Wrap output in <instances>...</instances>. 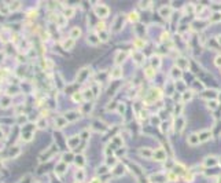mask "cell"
<instances>
[{
  "mask_svg": "<svg viewBox=\"0 0 221 183\" xmlns=\"http://www.w3.org/2000/svg\"><path fill=\"white\" fill-rule=\"evenodd\" d=\"M220 183H221V179H220Z\"/></svg>",
  "mask_w": 221,
  "mask_h": 183,
  "instance_id": "816d5d0a",
  "label": "cell"
},
{
  "mask_svg": "<svg viewBox=\"0 0 221 183\" xmlns=\"http://www.w3.org/2000/svg\"><path fill=\"white\" fill-rule=\"evenodd\" d=\"M82 138H88V132H87V131H84V132H82Z\"/></svg>",
  "mask_w": 221,
  "mask_h": 183,
  "instance_id": "f907efd6",
  "label": "cell"
},
{
  "mask_svg": "<svg viewBox=\"0 0 221 183\" xmlns=\"http://www.w3.org/2000/svg\"><path fill=\"white\" fill-rule=\"evenodd\" d=\"M74 161H76V164L80 165V167H82V165H84V158H82V156H81V154H80V156H76V157H74Z\"/></svg>",
  "mask_w": 221,
  "mask_h": 183,
  "instance_id": "1f68e13d",
  "label": "cell"
},
{
  "mask_svg": "<svg viewBox=\"0 0 221 183\" xmlns=\"http://www.w3.org/2000/svg\"><path fill=\"white\" fill-rule=\"evenodd\" d=\"M113 142H115V143L118 145V147H121V146H122V145H124V142H122V141H121V139H119L118 136H115V138H114V139H113Z\"/></svg>",
  "mask_w": 221,
  "mask_h": 183,
  "instance_id": "ee69618b",
  "label": "cell"
},
{
  "mask_svg": "<svg viewBox=\"0 0 221 183\" xmlns=\"http://www.w3.org/2000/svg\"><path fill=\"white\" fill-rule=\"evenodd\" d=\"M91 183H100V179H98V178H94Z\"/></svg>",
  "mask_w": 221,
  "mask_h": 183,
  "instance_id": "c3c4849f",
  "label": "cell"
},
{
  "mask_svg": "<svg viewBox=\"0 0 221 183\" xmlns=\"http://www.w3.org/2000/svg\"><path fill=\"white\" fill-rule=\"evenodd\" d=\"M73 14H74V8H71V7L65 8V11H63V17H66V18L73 17Z\"/></svg>",
  "mask_w": 221,
  "mask_h": 183,
  "instance_id": "f1b7e54d",
  "label": "cell"
},
{
  "mask_svg": "<svg viewBox=\"0 0 221 183\" xmlns=\"http://www.w3.org/2000/svg\"><path fill=\"white\" fill-rule=\"evenodd\" d=\"M79 142H80V136H73V138H69V139H67V145L70 146L71 149L76 147V146L79 145Z\"/></svg>",
  "mask_w": 221,
  "mask_h": 183,
  "instance_id": "44dd1931",
  "label": "cell"
},
{
  "mask_svg": "<svg viewBox=\"0 0 221 183\" xmlns=\"http://www.w3.org/2000/svg\"><path fill=\"white\" fill-rule=\"evenodd\" d=\"M159 14H161V17H162V18H166V19H169V18H170V15H172V8L164 6V7L159 8Z\"/></svg>",
  "mask_w": 221,
  "mask_h": 183,
  "instance_id": "30bf717a",
  "label": "cell"
},
{
  "mask_svg": "<svg viewBox=\"0 0 221 183\" xmlns=\"http://www.w3.org/2000/svg\"><path fill=\"white\" fill-rule=\"evenodd\" d=\"M124 111H125V106L119 103V105H118V113H124Z\"/></svg>",
  "mask_w": 221,
  "mask_h": 183,
  "instance_id": "bcb514c9",
  "label": "cell"
},
{
  "mask_svg": "<svg viewBox=\"0 0 221 183\" xmlns=\"http://www.w3.org/2000/svg\"><path fill=\"white\" fill-rule=\"evenodd\" d=\"M82 96H84V101H85V102H87L88 99H92V98H94V95H92V91H91V90H88L87 92H84Z\"/></svg>",
  "mask_w": 221,
  "mask_h": 183,
  "instance_id": "d6a6232c",
  "label": "cell"
},
{
  "mask_svg": "<svg viewBox=\"0 0 221 183\" xmlns=\"http://www.w3.org/2000/svg\"><path fill=\"white\" fill-rule=\"evenodd\" d=\"M88 43H91L92 46H98V44L100 43V39H99L98 34H94V33H92V34L88 36Z\"/></svg>",
  "mask_w": 221,
  "mask_h": 183,
  "instance_id": "ac0fdd59",
  "label": "cell"
},
{
  "mask_svg": "<svg viewBox=\"0 0 221 183\" xmlns=\"http://www.w3.org/2000/svg\"><path fill=\"white\" fill-rule=\"evenodd\" d=\"M207 106H209V109H216V107L218 106V102H217V101H209Z\"/></svg>",
  "mask_w": 221,
  "mask_h": 183,
  "instance_id": "8d00e7d4",
  "label": "cell"
},
{
  "mask_svg": "<svg viewBox=\"0 0 221 183\" xmlns=\"http://www.w3.org/2000/svg\"><path fill=\"white\" fill-rule=\"evenodd\" d=\"M135 46H136V48H143L144 47V41L140 39H136L135 40Z\"/></svg>",
  "mask_w": 221,
  "mask_h": 183,
  "instance_id": "836d02e7",
  "label": "cell"
},
{
  "mask_svg": "<svg viewBox=\"0 0 221 183\" xmlns=\"http://www.w3.org/2000/svg\"><path fill=\"white\" fill-rule=\"evenodd\" d=\"M65 171H66V164H65V162H61V164L56 167V169H55V172L58 174V175H62Z\"/></svg>",
  "mask_w": 221,
  "mask_h": 183,
  "instance_id": "83f0119b",
  "label": "cell"
},
{
  "mask_svg": "<svg viewBox=\"0 0 221 183\" xmlns=\"http://www.w3.org/2000/svg\"><path fill=\"white\" fill-rule=\"evenodd\" d=\"M212 131H209V129H205V131H202V132H199L198 136H199V142H207V141H210L212 139Z\"/></svg>",
  "mask_w": 221,
  "mask_h": 183,
  "instance_id": "5b68a950",
  "label": "cell"
},
{
  "mask_svg": "<svg viewBox=\"0 0 221 183\" xmlns=\"http://www.w3.org/2000/svg\"><path fill=\"white\" fill-rule=\"evenodd\" d=\"M166 151L164 149H157V150H154V154H152V158L155 160V161H165L166 160Z\"/></svg>",
  "mask_w": 221,
  "mask_h": 183,
  "instance_id": "3957f363",
  "label": "cell"
},
{
  "mask_svg": "<svg viewBox=\"0 0 221 183\" xmlns=\"http://www.w3.org/2000/svg\"><path fill=\"white\" fill-rule=\"evenodd\" d=\"M218 164V160L214 156H209V157H206L205 161H203V165L205 167H216Z\"/></svg>",
  "mask_w": 221,
  "mask_h": 183,
  "instance_id": "52a82bcc",
  "label": "cell"
},
{
  "mask_svg": "<svg viewBox=\"0 0 221 183\" xmlns=\"http://www.w3.org/2000/svg\"><path fill=\"white\" fill-rule=\"evenodd\" d=\"M110 77H111V80H119L121 77H122V69L121 68H114L113 70L110 72Z\"/></svg>",
  "mask_w": 221,
  "mask_h": 183,
  "instance_id": "ba28073f",
  "label": "cell"
},
{
  "mask_svg": "<svg viewBox=\"0 0 221 183\" xmlns=\"http://www.w3.org/2000/svg\"><path fill=\"white\" fill-rule=\"evenodd\" d=\"M216 40H217V43H218V44L221 46V34H218V36L216 37Z\"/></svg>",
  "mask_w": 221,
  "mask_h": 183,
  "instance_id": "681fc988",
  "label": "cell"
},
{
  "mask_svg": "<svg viewBox=\"0 0 221 183\" xmlns=\"http://www.w3.org/2000/svg\"><path fill=\"white\" fill-rule=\"evenodd\" d=\"M133 61L136 62L137 65H142L144 62V55H143L142 52H133Z\"/></svg>",
  "mask_w": 221,
  "mask_h": 183,
  "instance_id": "d6986e66",
  "label": "cell"
},
{
  "mask_svg": "<svg viewBox=\"0 0 221 183\" xmlns=\"http://www.w3.org/2000/svg\"><path fill=\"white\" fill-rule=\"evenodd\" d=\"M187 142H188L189 146H197V145L201 143V142H199V136H198V134H191V135L187 138Z\"/></svg>",
  "mask_w": 221,
  "mask_h": 183,
  "instance_id": "7c38bea8",
  "label": "cell"
},
{
  "mask_svg": "<svg viewBox=\"0 0 221 183\" xmlns=\"http://www.w3.org/2000/svg\"><path fill=\"white\" fill-rule=\"evenodd\" d=\"M55 123H56V127L58 128H63L67 124V120L65 119V117H58V119L55 120Z\"/></svg>",
  "mask_w": 221,
  "mask_h": 183,
  "instance_id": "d4e9b609",
  "label": "cell"
},
{
  "mask_svg": "<svg viewBox=\"0 0 221 183\" xmlns=\"http://www.w3.org/2000/svg\"><path fill=\"white\" fill-rule=\"evenodd\" d=\"M214 65H216V66H218V68H221V55H218V56H216V58H214Z\"/></svg>",
  "mask_w": 221,
  "mask_h": 183,
  "instance_id": "7bdbcfd3",
  "label": "cell"
},
{
  "mask_svg": "<svg viewBox=\"0 0 221 183\" xmlns=\"http://www.w3.org/2000/svg\"><path fill=\"white\" fill-rule=\"evenodd\" d=\"M99 39H100V41H107L109 40V33L106 32V30H103V32H99Z\"/></svg>",
  "mask_w": 221,
  "mask_h": 183,
  "instance_id": "4dcf8cb0",
  "label": "cell"
},
{
  "mask_svg": "<svg viewBox=\"0 0 221 183\" xmlns=\"http://www.w3.org/2000/svg\"><path fill=\"white\" fill-rule=\"evenodd\" d=\"M95 14L96 17H99V18H107L109 14H110V8L107 7L106 4H98L96 7H95Z\"/></svg>",
  "mask_w": 221,
  "mask_h": 183,
  "instance_id": "6da1fadb",
  "label": "cell"
},
{
  "mask_svg": "<svg viewBox=\"0 0 221 183\" xmlns=\"http://www.w3.org/2000/svg\"><path fill=\"white\" fill-rule=\"evenodd\" d=\"M25 121H26V117H19V119H18V124H22V123H25Z\"/></svg>",
  "mask_w": 221,
  "mask_h": 183,
  "instance_id": "7dc6e473",
  "label": "cell"
},
{
  "mask_svg": "<svg viewBox=\"0 0 221 183\" xmlns=\"http://www.w3.org/2000/svg\"><path fill=\"white\" fill-rule=\"evenodd\" d=\"M191 98H192V92H191V91H188V92L185 91V92L183 94V101H189Z\"/></svg>",
  "mask_w": 221,
  "mask_h": 183,
  "instance_id": "e575fe53",
  "label": "cell"
},
{
  "mask_svg": "<svg viewBox=\"0 0 221 183\" xmlns=\"http://www.w3.org/2000/svg\"><path fill=\"white\" fill-rule=\"evenodd\" d=\"M170 74H172V77H173L174 80H177L183 76V72H181V69H179V68H173L172 72H170Z\"/></svg>",
  "mask_w": 221,
  "mask_h": 183,
  "instance_id": "603a6c76",
  "label": "cell"
},
{
  "mask_svg": "<svg viewBox=\"0 0 221 183\" xmlns=\"http://www.w3.org/2000/svg\"><path fill=\"white\" fill-rule=\"evenodd\" d=\"M144 76H146L148 80H151L154 76H155V69H154L152 66H150V68H146V69H144Z\"/></svg>",
  "mask_w": 221,
  "mask_h": 183,
  "instance_id": "ffe728a7",
  "label": "cell"
},
{
  "mask_svg": "<svg viewBox=\"0 0 221 183\" xmlns=\"http://www.w3.org/2000/svg\"><path fill=\"white\" fill-rule=\"evenodd\" d=\"M129 21L131 22H137L139 21V14H137V11H132V13H129Z\"/></svg>",
  "mask_w": 221,
  "mask_h": 183,
  "instance_id": "4316f807",
  "label": "cell"
},
{
  "mask_svg": "<svg viewBox=\"0 0 221 183\" xmlns=\"http://www.w3.org/2000/svg\"><path fill=\"white\" fill-rule=\"evenodd\" d=\"M166 179H169V180H172V182H176V180H179V175H176L173 171H170V172L166 175Z\"/></svg>",
  "mask_w": 221,
  "mask_h": 183,
  "instance_id": "f546056e",
  "label": "cell"
},
{
  "mask_svg": "<svg viewBox=\"0 0 221 183\" xmlns=\"http://www.w3.org/2000/svg\"><path fill=\"white\" fill-rule=\"evenodd\" d=\"M124 172H125V167L122 164H117L115 167H113V169H111V174L114 176H121Z\"/></svg>",
  "mask_w": 221,
  "mask_h": 183,
  "instance_id": "9c48e42d",
  "label": "cell"
},
{
  "mask_svg": "<svg viewBox=\"0 0 221 183\" xmlns=\"http://www.w3.org/2000/svg\"><path fill=\"white\" fill-rule=\"evenodd\" d=\"M77 178H79V180H82L84 179V171L80 168L79 169V172H77Z\"/></svg>",
  "mask_w": 221,
  "mask_h": 183,
  "instance_id": "f6af8a7d",
  "label": "cell"
},
{
  "mask_svg": "<svg viewBox=\"0 0 221 183\" xmlns=\"http://www.w3.org/2000/svg\"><path fill=\"white\" fill-rule=\"evenodd\" d=\"M69 36H70L73 40L79 39L80 36H81V29H80L79 26H74V28H73V29L70 30V34H69Z\"/></svg>",
  "mask_w": 221,
  "mask_h": 183,
  "instance_id": "2e32d148",
  "label": "cell"
},
{
  "mask_svg": "<svg viewBox=\"0 0 221 183\" xmlns=\"http://www.w3.org/2000/svg\"><path fill=\"white\" fill-rule=\"evenodd\" d=\"M19 6H21V1H14V4H10V10L14 11V10H16Z\"/></svg>",
  "mask_w": 221,
  "mask_h": 183,
  "instance_id": "b9f144b4",
  "label": "cell"
},
{
  "mask_svg": "<svg viewBox=\"0 0 221 183\" xmlns=\"http://www.w3.org/2000/svg\"><path fill=\"white\" fill-rule=\"evenodd\" d=\"M0 106H1V107H7V106H10V98H4V99L1 101Z\"/></svg>",
  "mask_w": 221,
  "mask_h": 183,
  "instance_id": "f35d334b",
  "label": "cell"
},
{
  "mask_svg": "<svg viewBox=\"0 0 221 183\" xmlns=\"http://www.w3.org/2000/svg\"><path fill=\"white\" fill-rule=\"evenodd\" d=\"M192 178H194V175H192L191 172H188V174L185 172V174H184V180H185V182H192Z\"/></svg>",
  "mask_w": 221,
  "mask_h": 183,
  "instance_id": "74e56055",
  "label": "cell"
},
{
  "mask_svg": "<svg viewBox=\"0 0 221 183\" xmlns=\"http://www.w3.org/2000/svg\"><path fill=\"white\" fill-rule=\"evenodd\" d=\"M150 180L152 183H165L166 182V176L161 175V174H155V175L150 176Z\"/></svg>",
  "mask_w": 221,
  "mask_h": 183,
  "instance_id": "8fae6325",
  "label": "cell"
},
{
  "mask_svg": "<svg viewBox=\"0 0 221 183\" xmlns=\"http://www.w3.org/2000/svg\"><path fill=\"white\" fill-rule=\"evenodd\" d=\"M73 101H74L76 103H84V102H85L82 94H79V92H76V94L73 95Z\"/></svg>",
  "mask_w": 221,
  "mask_h": 183,
  "instance_id": "484cf974",
  "label": "cell"
},
{
  "mask_svg": "<svg viewBox=\"0 0 221 183\" xmlns=\"http://www.w3.org/2000/svg\"><path fill=\"white\" fill-rule=\"evenodd\" d=\"M209 21H210V24H217V22H221V13L220 11H217V13H213L210 18H209Z\"/></svg>",
  "mask_w": 221,
  "mask_h": 183,
  "instance_id": "e0dca14e",
  "label": "cell"
},
{
  "mask_svg": "<svg viewBox=\"0 0 221 183\" xmlns=\"http://www.w3.org/2000/svg\"><path fill=\"white\" fill-rule=\"evenodd\" d=\"M126 58V52H122V51H118V54L115 56V65H121L124 62V59Z\"/></svg>",
  "mask_w": 221,
  "mask_h": 183,
  "instance_id": "7402d4cb",
  "label": "cell"
},
{
  "mask_svg": "<svg viewBox=\"0 0 221 183\" xmlns=\"http://www.w3.org/2000/svg\"><path fill=\"white\" fill-rule=\"evenodd\" d=\"M122 26H124V18H122V15H118L115 18V21H114L113 30H114V32H119V30L122 29Z\"/></svg>",
  "mask_w": 221,
  "mask_h": 183,
  "instance_id": "8992f818",
  "label": "cell"
},
{
  "mask_svg": "<svg viewBox=\"0 0 221 183\" xmlns=\"http://www.w3.org/2000/svg\"><path fill=\"white\" fill-rule=\"evenodd\" d=\"M139 6L142 8H147L151 6V1H139Z\"/></svg>",
  "mask_w": 221,
  "mask_h": 183,
  "instance_id": "ab89813d",
  "label": "cell"
},
{
  "mask_svg": "<svg viewBox=\"0 0 221 183\" xmlns=\"http://www.w3.org/2000/svg\"><path fill=\"white\" fill-rule=\"evenodd\" d=\"M74 43H76V40H73L71 37H69V39L63 40L62 43V47L65 48V50H71V48L74 47Z\"/></svg>",
  "mask_w": 221,
  "mask_h": 183,
  "instance_id": "9a60e30c",
  "label": "cell"
},
{
  "mask_svg": "<svg viewBox=\"0 0 221 183\" xmlns=\"http://www.w3.org/2000/svg\"><path fill=\"white\" fill-rule=\"evenodd\" d=\"M184 127H185V121H184V119H181V117H177V119L174 120L173 128H174V131H176L177 134H180L183 129H184Z\"/></svg>",
  "mask_w": 221,
  "mask_h": 183,
  "instance_id": "277c9868",
  "label": "cell"
},
{
  "mask_svg": "<svg viewBox=\"0 0 221 183\" xmlns=\"http://www.w3.org/2000/svg\"><path fill=\"white\" fill-rule=\"evenodd\" d=\"M159 123H161V120L158 116H154V117H151V124L152 125H159Z\"/></svg>",
  "mask_w": 221,
  "mask_h": 183,
  "instance_id": "d590c367",
  "label": "cell"
},
{
  "mask_svg": "<svg viewBox=\"0 0 221 183\" xmlns=\"http://www.w3.org/2000/svg\"><path fill=\"white\" fill-rule=\"evenodd\" d=\"M71 160H74V158H73V156H71L70 153H69V154H65V156H63V161H65V162H70Z\"/></svg>",
  "mask_w": 221,
  "mask_h": 183,
  "instance_id": "60d3db41",
  "label": "cell"
},
{
  "mask_svg": "<svg viewBox=\"0 0 221 183\" xmlns=\"http://www.w3.org/2000/svg\"><path fill=\"white\" fill-rule=\"evenodd\" d=\"M76 183H79V182H76Z\"/></svg>",
  "mask_w": 221,
  "mask_h": 183,
  "instance_id": "f5cc1de1",
  "label": "cell"
},
{
  "mask_svg": "<svg viewBox=\"0 0 221 183\" xmlns=\"http://www.w3.org/2000/svg\"><path fill=\"white\" fill-rule=\"evenodd\" d=\"M88 76H89V69L88 68L80 69L79 73H77V83H84L88 79Z\"/></svg>",
  "mask_w": 221,
  "mask_h": 183,
  "instance_id": "7a4b0ae2",
  "label": "cell"
},
{
  "mask_svg": "<svg viewBox=\"0 0 221 183\" xmlns=\"http://www.w3.org/2000/svg\"><path fill=\"white\" fill-rule=\"evenodd\" d=\"M176 64H177V68L179 69H187L189 66V64H188V61L185 59V58H177V61H176Z\"/></svg>",
  "mask_w": 221,
  "mask_h": 183,
  "instance_id": "5bb4252c",
  "label": "cell"
},
{
  "mask_svg": "<svg viewBox=\"0 0 221 183\" xmlns=\"http://www.w3.org/2000/svg\"><path fill=\"white\" fill-rule=\"evenodd\" d=\"M151 65H152L154 69H158V68L161 66V58H159L158 55L152 56V58H151Z\"/></svg>",
  "mask_w": 221,
  "mask_h": 183,
  "instance_id": "cb8c5ba5",
  "label": "cell"
},
{
  "mask_svg": "<svg viewBox=\"0 0 221 183\" xmlns=\"http://www.w3.org/2000/svg\"><path fill=\"white\" fill-rule=\"evenodd\" d=\"M139 154L143 156V157H146V158H151L152 157V154H154V151L148 149V147H142V149H139Z\"/></svg>",
  "mask_w": 221,
  "mask_h": 183,
  "instance_id": "4fadbf2b",
  "label": "cell"
}]
</instances>
